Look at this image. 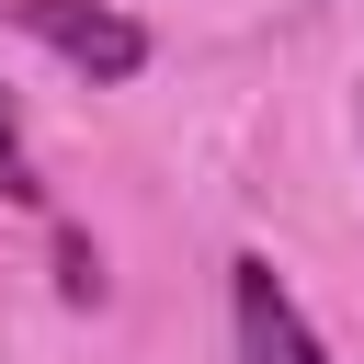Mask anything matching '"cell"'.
Returning <instances> with one entry per match:
<instances>
[{"mask_svg": "<svg viewBox=\"0 0 364 364\" xmlns=\"http://www.w3.org/2000/svg\"><path fill=\"white\" fill-rule=\"evenodd\" d=\"M46 57H68L80 80H136L148 68V23H125L114 0H0Z\"/></svg>", "mask_w": 364, "mask_h": 364, "instance_id": "1", "label": "cell"}, {"mask_svg": "<svg viewBox=\"0 0 364 364\" xmlns=\"http://www.w3.org/2000/svg\"><path fill=\"white\" fill-rule=\"evenodd\" d=\"M228 330H239V364H330V341L307 330L296 284H284L262 250H239V262H228Z\"/></svg>", "mask_w": 364, "mask_h": 364, "instance_id": "2", "label": "cell"}, {"mask_svg": "<svg viewBox=\"0 0 364 364\" xmlns=\"http://www.w3.org/2000/svg\"><path fill=\"white\" fill-rule=\"evenodd\" d=\"M0 193H11V205H46V171L23 159V114H11V91H0Z\"/></svg>", "mask_w": 364, "mask_h": 364, "instance_id": "3", "label": "cell"}, {"mask_svg": "<svg viewBox=\"0 0 364 364\" xmlns=\"http://www.w3.org/2000/svg\"><path fill=\"white\" fill-rule=\"evenodd\" d=\"M57 284H68V296H80V307H91V296H102V262H91V239H57Z\"/></svg>", "mask_w": 364, "mask_h": 364, "instance_id": "4", "label": "cell"}]
</instances>
